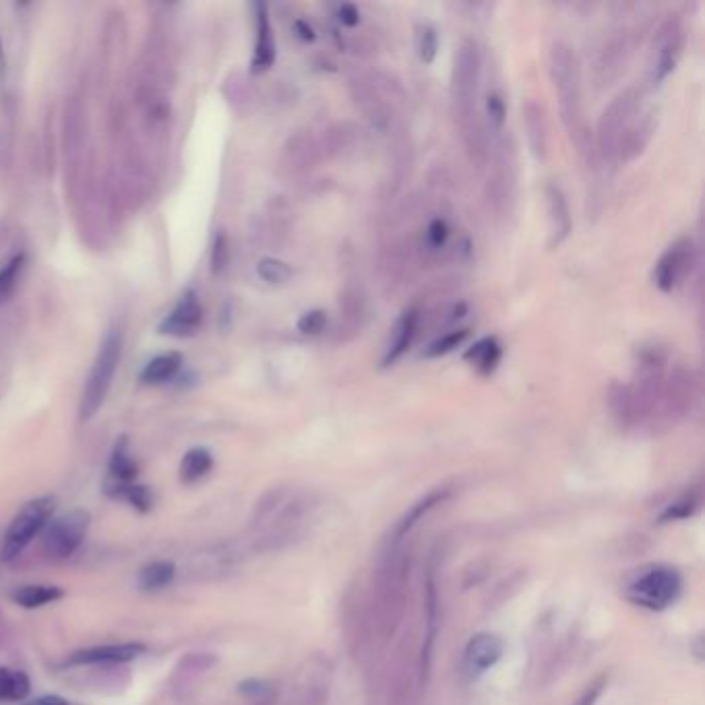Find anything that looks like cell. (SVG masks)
<instances>
[{"mask_svg": "<svg viewBox=\"0 0 705 705\" xmlns=\"http://www.w3.org/2000/svg\"><path fill=\"white\" fill-rule=\"evenodd\" d=\"M550 77L559 98L563 125L577 143L586 133L584 110H581V73L573 48L567 42H555L550 48Z\"/></svg>", "mask_w": 705, "mask_h": 705, "instance_id": "1", "label": "cell"}, {"mask_svg": "<svg viewBox=\"0 0 705 705\" xmlns=\"http://www.w3.org/2000/svg\"><path fill=\"white\" fill-rule=\"evenodd\" d=\"M639 100L641 94L637 87H627L625 91L608 104V108L602 112L598 120V131H596V158L602 168H617L621 162V143L631 127L633 118L639 114Z\"/></svg>", "mask_w": 705, "mask_h": 705, "instance_id": "2", "label": "cell"}, {"mask_svg": "<svg viewBox=\"0 0 705 705\" xmlns=\"http://www.w3.org/2000/svg\"><path fill=\"white\" fill-rule=\"evenodd\" d=\"M482 79V56L474 40L459 44L451 71V104L457 127L462 129L478 118V91Z\"/></svg>", "mask_w": 705, "mask_h": 705, "instance_id": "3", "label": "cell"}, {"mask_svg": "<svg viewBox=\"0 0 705 705\" xmlns=\"http://www.w3.org/2000/svg\"><path fill=\"white\" fill-rule=\"evenodd\" d=\"M52 513H54L52 497H38L23 505V509L13 517L3 540V548H0V557H3L5 563H11L17 557H21L23 550L32 544V540L48 526Z\"/></svg>", "mask_w": 705, "mask_h": 705, "instance_id": "4", "label": "cell"}, {"mask_svg": "<svg viewBox=\"0 0 705 705\" xmlns=\"http://www.w3.org/2000/svg\"><path fill=\"white\" fill-rule=\"evenodd\" d=\"M517 187V158L515 145L509 137H503L497 145L493 166H490L488 182H486V203L493 209L497 218H505L511 211Z\"/></svg>", "mask_w": 705, "mask_h": 705, "instance_id": "5", "label": "cell"}, {"mask_svg": "<svg viewBox=\"0 0 705 705\" xmlns=\"http://www.w3.org/2000/svg\"><path fill=\"white\" fill-rule=\"evenodd\" d=\"M120 362V335L116 331L108 333L104 340L98 358L91 366V373L87 377V385L83 391V402H81V418L89 420L98 414V410L104 406L108 391L112 387L116 369Z\"/></svg>", "mask_w": 705, "mask_h": 705, "instance_id": "6", "label": "cell"}, {"mask_svg": "<svg viewBox=\"0 0 705 705\" xmlns=\"http://www.w3.org/2000/svg\"><path fill=\"white\" fill-rule=\"evenodd\" d=\"M683 588L681 575L670 567H652L641 573L629 586V598L643 608L664 610L679 598Z\"/></svg>", "mask_w": 705, "mask_h": 705, "instance_id": "7", "label": "cell"}, {"mask_svg": "<svg viewBox=\"0 0 705 705\" xmlns=\"http://www.w3.org/2000/svg\"><path fill=\"white\" fill-rule=\"evenodd\" d=\"M89 530V513L83 509L56 517L44 534V555L54 561H65L77 553Z\"/></svg>", "mask_w": 705, "mask_h": 705, "instance_id": "8", "label": "cell"}, {"mask_svg": "<svg viewBox=\"0 0 705 705\" xmlns=\"http://www.w3.org/2000/svg\"><path fill=\"white\" fill-rule=\"evenodd\" d=\"M685 48V27L679 15H668L660 27L656 29V36L652 42L650 54V75L654 83L664 81L674 69H677L679 60Z\"/></svg>", "mask_w": 705, "mask_h": 705, "instance_id": "9", "label": "cell"}, {"mask_svg": "<svg viewBox=\"0 0 705 705\" xmlns=\"http://www.w3.org/2000/svg\"><path fill=\"white\" fill-rule=\"evenodd\" d=\"M350 98L360 114L371 122L377 131H387L393 120V106L387 100L389 89H383L381 83L373 77L354 75L348 83Z\"/></svg>", "mask_w": 705, "mask_h": 705, "instance_id": "10", "label": "cell"}, {"mask_svg": "<svg viewBox=\"0 0 705 705\" xmlns=\"http://www.w3.org/2000/svg\"><path fill=\"white\" fill-rule=\"evenodd\" d=\"M695 265V244L689 236L672 242L658 259L654 269V282L662 292H672L687 275H691Z\"/></svg>", "mask_w": 705, "mask_h": 705, "instance_id": "11", "label": "cell"}, {"mask_svg": "<svg viewBox=\"0 0 705 705\" xmlns=\"http://www.w3.org/2000/svg\"><path fill=\"white\" fill-rule=\"evenodd\" d=\"M699 395V375L691 366L677 364L668 369L662 393V414L666 416H683L691 410Z\"/></svg>", "mask_w": 705, "mask_h": 705, "instance_id": "12", "label": "cell"}, {"mask_svg": "<svg viewBox=\"0 0 705 705\" xmlns=\"http://www.w3.org/2000/svg\"><path fill=\"white\" fill-rule=\"evenodd\" d=\"M631 48H633V40L627 29H621V32L612 34L606 44L602 46L598 58H596V69H594V79L596 85L600 89L610 87L612 83H617L619 77L623 75L629 56H631Z\"/></svg>", "mask_w": 705, "mask_h": 705, "instance_id": "13", "label": "cell"}, {"mask_svg": "<svg viewBox=\"0 0 705 705\" xmlns=\"http://www.w3.org/2000/svg\"><path fill=\"white\" fill-rule=\"evenodd\" d=\"M323 160V151L319 139H315L309 131L294 133L282 151V170L290 178H300L311 174Z\"/></svg>", "mask_w": 705, "mask_h": 705, "instance_id": "14", "label": "cell"}, {"mask_svg": "<svg viewBox=\"0 0 705 705\" xmlns=\"http://www.w3.org/2000/svg\"><path fill=\"white\" fill-rule=\"evenodd\" d=\"M371 319V300L369 294L364 292V288L358 286H346L340 298V327H337L335 335L340 342H348L352 337H356L366 323Z\"/></svg>", "mask_w": 705, "mask_h": 705, "instance_id": "15", "label": "cell"}, {"mask_svg": "<svg viewBox=\"0 0 705 705\" xmlns=\"http://www.w3.org/2000/svg\"><path fill=\"white\" fill-rule=\"evenodd\" d=\"M503 656V641L493 633L474 635L464 652V664L470 674H482L493 668Z\"/></svg>", "mask_w": 705, "mask_h": 705, "instance_id": "16", "label": "cell"}, {"mask_svg": "<svg viewBox=\"0 0 705 705\" xmlns=\"http://www.w3.org/2000/svg\"><path fill=\"white\" fill-rule=\"evenodd\" d=\"M321 143V151L323 158H348L352 153L360 147L362 143V131L358 125L350 120H342V122H333V125L325 131Z\"/></svg>", "mask_w": 705, "mask_h": 705, "instance_id": "17", "label": "cell"}, {"mask_svg": "<svg viewBox=\"0 0 705 705\" xmlns=\"http://www.w3.org/2000/svg\"><path fill=\"white\" fill-rule=\"evenodd\" d=\"M203 321V309L195 296V292H187L180 298V302L174 306V311L164 319L160 325V333L168 335H193Z\"/></svg>", "mask_w": 705, "mask_h": 705, "instance_id": "18", "label": "cell"}, {"mask_svg": "<svg viewBox=\"0 0 705 705\" xmlns=\"http://www.w3.org/2000/svg\"><path fill=\"white\" fill-rule=\"evenodd\" d=\"M656 112L648 110L641 112L633 118L631 127L627 129L623 143H621V162H633L637 160L646 147L650 145L654 133H656Z\"/></svg>", "mask_w": 705, "mask_h": 705, "instance_id": "19", "label": "cell"}, {"mask_svg": "<svg viewBox=\"0 0 705 705\" xmlns=\"http://www.w3.org/2000/svg\"><path fill=\"white\" fill-rule=\"evenodd\" d=\"M546 209H548V222H550V247H559V244H563L569 238L573 230L569 203L559 185L546 187Z\"/></svg>", "mask_w": 705, "mask_h": 705, "instance_id": "20", "label": "cell"}, {"mask_svg": "<svg viewBox=\"0 0 705 705\" xmlns=\"http://www.w3.org/2000/svg\"><path fill=\"white\" fill-rule=\"evenodd\" d=\"M420 329V311L418 309H408L400 315V319L395 321L389 337V346L383 358V366H391L400 360L408 348L414 344L416 335Z\"/></svg>", "mask_w": 705, "mask_h": 705, "instance_id": "21", "label": "cell"}, {"mask_svg": "<svg viewBox=\"0 0 705 705\" xmlns=\"http://www.w3.org/2000/svg\"><path fill=\"white\" fill-rule=\"evenodd\" d=\"M145 652L143 643H116V646H98L89 650H79L69 658V664H120L131 662Z\"/></svg>", "mask_w": 705, "mask_h": 705, "instance_id": "22", "label": "cell"}, {"mask_svg": "<svg viewBox=\"0 0 705 705\" xmlns=\"http://www.w3.org/2000/svg\"><path fill=\"white\" fill-rule=\"evenodd\" d=\"M139 470L135 459L129 453L127 439H120L114 447V453L110 457V468H108V482H106V493L114 497L120 488H125L129 484H135Z\"/></svg>", "mask_w": 705, "mask_h": 705, "instance_id": "23", "label": "cell"}, {"mask_svg": "<svg viewBox=\"0 0 705 705\" xmlns=\"http://www.w3.org/2000/svg\"><path fill=\"white\" fill-rule=\"evenodd\" d=\"M521 122L528 139V147L536 160H544L548 151V122L544 108L536 102H526L521 108Z\"/></svg>", "mask_w": 705, "mask_h": 705, "instance_id": "24", "label": "cell"}, {"mask_svg": "<svg viewBox=\"0 0 705 705\" xmlns=\"http://www.w3.org/2000/svg\"><path fill=\"white\" fill-rule=\"evenodd\" d=\"M257 11V38H255V54H253V71H267L275 60V40L271 32V21L267 7L263 3L255 5Z\"/></svg>", "mask_w": 705, "mask_h": 705, "instance_id": "25", "label": "cell"}, {"mask_svg": "<svg viewBox=\"0 0 705 705\" xmlns=\"http://www.w3.org/2000/svg\"><path fill=\"white\" fill-rule=\"evenodd\" d=\"M606 402L612 416H615L623 426H633L635 422H639L637 404L629 383L612 381L606 389Z\"/></svg>", "mask_w": 705, "mask_h": 705, "instance_id": "26", "label": "cell"}, {"mask_svg": "<svg viewBox=\"0 0 705 705\" xmlns=\"http://www.w3.org/2000/svg\"><path fill=\"white\" fill-rule=\"evenodd\" d=\"M180 366H182V356L178 352L160 354L145 364V369L141 371V383L145 385L166 383L180 371Z\"/></svg>", "mask_w": 705, "mask_h": 705, "instance_id": "27", "label": "cell"}, {"mask_svg": "<svg viewBox=\"0 0 705 705\" xmlns=\"http://www.w3.org/2000/svg\"><path fill=\"white\" fill-rule=\"evenodd\" d=\"M501 344L497 342V337H484L478 344H474L468 352H466V360H472L476 371L486 377L497 369V364L501 360Z\"/></svg>", "mask_w": 705, "mask_h": 705, "instance_id": "28", "label": "cell"}, {"mask_svg": "<svg viewBox=\"0 0 705 705\" xmlns=\"http://www.w3.org/2000/svg\"><path fill=\"white\" fill-rule=\"evenodd\" d=\"M65 596V592L56 586H21L13 592V602L21 608H42Z\"/></svg>", "mask_w": 705, "mask_h": 705, "instance_id": "29", "label": "cell"}, {"mask_svg": "<svg viewBox=\"0 0 705 705\" xmlns=\"http://www.w3.org/2000/svg\"><path fill=\"white\" fill-rule=\"evenodd\" d=\"M213 468V457L207 449L195 447L191 449L180 462V480L185 484H193L209 474Z\"/></svg>", "mask_w": 705, "mask_h": 705, "instance_id": "30", "label": "cell"}, {"mask_svg": "<svg viewBox=\"0 0 705 705\" xmlns=\"http://www.w3.org/2000/svg\"><path fill=\"white\" fill-rule=\"evenodd\" d=\"M176 575V567L170 561H156L141 569L139 573V588L143 592H158L166 586L172 584V579Z\"/></svg>", "mask_w": 705, "mask_h": 705, "instance_id": "31", "label": "cell"}, {"mask_svg": "<svg viewBox=\"0 0 705 705\" xmlns=\"http://www.w3.org/2000/svg\"><path fill=\"white\" fill-rule=\"evenodd\" d=\"M29 691H32V683L25 672L0 668V701H23Z\"/></svg>", "mask_w": 705, "mask_h": 705, "instance_id": "32", "label": "cell"}, {"mask_svg": "<svg viewBox=\"0 0 705 705\" xmlns=\"http://www.w3.org/2000/svg\"><path fill=\"white\" fill-rule=\"evenodd\" d=\"M470 337V329L468 327H455L443 335H439L437 340L424 350L426 358H439L445 354H451L455 348L462 346Z\"/></svg>", "mask_w": 705, "mask_h": 705, "instance_id": "33", "label": "cell"}, {"mask_svg": "<svg viewBox=\"0 0 705 705\" xmlns=\"http://www.w3.org/2000/svg\"><path fill=\"white\" fill-rule=\"evenodd\" d=\"M468 313V306L466 302H447L443 306H437V309L433 311L431 315V329L433 331H439V329H447L457 323V321H462Z\"/></svg>", "mask_w": 705, "mask_h": 705, "instance_id": "34", "label": "cell"}, {"mask_svg": "<svg viewBox=\"0 0 705 705\" xmlns=\"http://www.w3.org/2000/svg\"><path fill=\"white\" fill-rule=\"evenodd\" d=\"M259 278L267 284H286L292 278V269L288 263L275 259V257H265L257 265Z\"/></svg>", "mask_w": 705, "mask_h": 705, "instance_id": "35", "label": "cell"}, {"mask_svg": "<svg viewBox=\"0 0 705 705\" xmlns=\"http://www.w3.org/2000/svg\"><path fill=\"white\" fill-rule=\"evenodd\" d=\"M23 263H25V257L15 255L3 269H0V304L7 302L13 296L19 282V275L23 271Z\"/></svg>", "mask_w": 705, "mask_h": 705, "instance_id": "36", "label": "cell"}, {"mask_svg": "<svg viewBox=\"0 0 705 705\" xmlns=\"http://www.w3.org/2000/svg\"><path fill=\"white\" fill-rule=\"evenodd\" d=\"M443 499H445V490H435V493H431L426 499H422L420 503H416V505L412 507L410 515H406L404 521L400 524V528H397L395 540H402V538L410 532V528L416 524V521L422 517V513H426L428 509H433V507H435L439 501H443Z\"/></svg>", "mask_w": 705, "mask_h": 705, "instance_id": "37", "label": "cell"}, {"mask_svg": "<svg viewBox=\"0 0 705 705\" xmlns=\"http://www.w3.org/2000/svg\"><path fill=\"white\" fill-rule=\"evenodd\" d=\"M416 52L424 65H431L437 56V32L431 25H418L416 29Z\"/></svg>", "mask_w": 705, "mask_h": 705, "instance_id": "38", "label": "cell"}, {"mask_svg": "<svg viewBox=\"0 0 705 705\" xmlns=\"http://www.w3.org/2000/svg\"><path fill=\"white\" fill-rule=\"evenodd\" d=\"M114 499L127 501L129 505H133L141 513H147L153 507L151 493L147 490V486H141V484H129L125 488H120L118 493L114 495Z\"/></svg>", "mask_w": 705, "mask_h": 705, "instance_id": "39", "label": "cell"}, {"mask_svg": "<svg viewBox=\"0 0 705 705\" xmlns=\"http://www.w3.org/2000/svg\"><path fill=\"white\" fill-rule=\"evenodd\" d=\"M486 114H488V133H503V127H505V120H507V108H505V102L499 94H490L486 98Z\"/></svg>", "mask_w": 705, "mask_h": 705, "instance_id": "40", "label": "cell"}, {"mask_svg": "<svg viewBox=\"0 0 705 705\" xmlns=\"http://www.w3.org/2000/svg\"><path fill=\"white\" fill-rule=\"evenodd\" d=\"M325 325H327V313L321 309L304 313L296 323L298 331L304 335H319V333H323Z\"/></svg>", "mask_w": 705, "mask_h": 705, "instance_id": "41", "label": "cell"}, {"mask_svg": "<svg viewBox=\"0 0 705 705\" xmlns=\"http://www.w3.org/2000/svg\"><path fill=\"white\" fill-rule=\"evenodd\" d=\"M230 261V242L226 234H218L211 251V269L213 273H222Z\"/></svg>", "mask_w": 705, "mask_h": 705, "instance_id": "42", "label": "cell"}, {"mask_svg": "<svg viewBox=\"0 0 705 705\" xmlns=\"http://www.w3.org/2000/svg\"><path fill=\"white\" fill-rule=\"evenodd\" d=\"M337 15H340V21H342L344 25H348V27L358 25V19H360L358 9H356L354 5H350V3L342 5V7H340V11H337Z\"/></svg>", "mask_w": 705, "mask_h": 705, "instance_id": "43", "label": "cell"}, {"mask_svg": "<svg viewBox=\"0 0 705 705\" xmlns=\"http://www.w3.org/2000/svg\"><path fill=\"white\" fill-rule=\"evenodd\" d=\"M294 27H296L298 36H300L304 42H313V40H315V32H313V27H311L309 23H306V21L298 19V21L294 23Z\"/></svg>", "mask_w": 705, "mask_h": 705, "instance_id": "44", "label": "cell"}, {"mask_svg": "<svg viewBox=\"0 0 705 705\" xmlns=\"http://www.w3.org/2000/svg\"><path fill=\"white\" fill-rule=\"evenodd\" d=\"M25 705H69V703H67V699L58 697V695H44V697H38Z\"/></svg>", "mask_w": 705, "mask_h": 705, "instance_id": "45", "label": "cell"}, {"mask_svg": "<svg viewBox=\"0 0 705 705\" xmlns=\"http://www.w3.org/2000/svg\"><path fill=\"white\" fill-rule=\"evenodd\" d=\"M5 79V52H3V42H0V85Z\"/></svg>", "mask_w": 705, "mask_h": 705, "instance_id": "46", "label": "cell"}]
</instances>
